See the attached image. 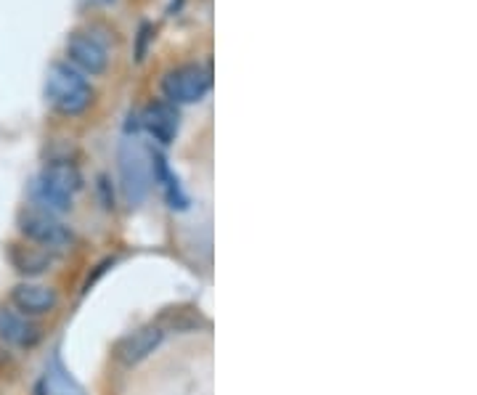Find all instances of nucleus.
<instances>
[{
  "mask_svg": "<svg viewBox=\"0 0 477 395\" xmlns=\"http://www.w3.org/2000/svg\"><path fill=\"white\" fill-rule=\"evenodd\" d=\"M80 189H83V175L78 165L69 160H54L35 178L32 199L37 202L40 210H48L57 215V213L72 210V199Z\"/></svg>",
  "mask_w": 477,
  "mask_h": 395,
  "instance_id": "f257e3e1",
  "label": "nucleus"
},
{
  "mask_svg": "<svg viewBox=\"0 0 477 395\" xmlns=\"http://www.w3.org/2000/svg\"><path fill=\"white\" fill-rule=\"evenodd\" d=\"M46 101L51 109L67 117L83 114L93 101V88L85 80L83 72H78L69 64H51L48 78H46Z\"/></svg>",
  "mask_w": 477,
  "mask_h": 395,
  "instance_id": "f03ea898",
  "label": "nucleus"
},
{
  "mask_svg": "<svg viewBox=\"0 0 477 395\" xmlns=\"http://www.w3.org/2000/svg\"><path fill=\"white\" fill-rule=\"evenodd\" d=\"M19 231L29 244H35L46 253L64 250L72 244V231L61 221H57L54 213L40 210V207H25L19 213Z\"/></svg>",
  "mask_w": 477,
  "mask_h": 395,
  "instance_id": "7ed1b4c3",
  "label": "nucleus"
},
{
  "mask_svg": "<svg viewBox=\"0 0 477 395\" xmlns=\"http://www.w3.org/2000/svg\"><path fill=\"white\" fill-rule=\"evenodd\" d=\"M210 85H213L210 69H204L202 64H181L165 72L162 93L170 104H197L207 96Z\"/></svg>",
  "mask_w": 477,
  "mask_h": 395,
  "instance_id": "20e7f679",
  "label": "nucleus"
},
{
  "mask_svg": "<svg viewBox=\"0 0 477 395\" xmlns=\"http://www.w3.org/2000/svg\"><path fill=\"white\" fill-rule=\"evenodd\" d=\"M119 178H122V192L130 204H139L146 199L151 183V160L139 141H122L119 146Z\"/></svg>",
  "mask_w": 477,
  "mask_h": 395,
  "instance_id": "39448f33",
  "label": "nucleus"
},
{
  "mask_svg": "<svg viewBox=\"0 0 477 395\" xmlns=\"http://www.w3.org/2000/svg\"><path fill=\"white\" fill-rule=\"evenodd\" d=\"M67 57L78 67V72L85 75H104L109 67L107 48L85 32H72L67 37Z\"/></svg>",
  "mask_w": 477,
  "mask_h": 395,
  "instance_id": "423d86ee",
  "label": "nucleus"
},
{
  "mask_svg": "<svg viewBox=\"0 0 477 395\" xmlns=\"http://www.w3.org/2000/svg\"><path fill=\"white\" fill-rule=\"evenodd\" d=\"M165 338V332L160 329V327H140L136 329L133 335H128V338H122L117 342V348H114V359L122 364V367H136L140 361H146L157 348H160V342Z\"/></svg>",
  "mask_w": 477,
  "mask_h": 395,
  "instance_id": "0eeeda50",
  "label": "nucleus"
},
{
  "mask_svg": "<svg viewBox=\"0 0 477 395\" xmlns=\"http://www.w3.org/2000/svg\"><path fill=\"white\" fill-rule=\"evenodd\" d=\"M11 306L22 316L35 318V316H46V313L57 311L58 295L57 289H51L46 284L22 282L11 289Z\"/></svg>",
  "mask_w": 477,
  "mask_h": 395,
  "instance_id": "6e6552de",
  "label": "nucleus"
},
{
  "mask_svg": "<svg viewBox=\"0 0 477 395\" xmlns=\"http://www.w3.org/2000/svg\"><path fill=\"white\" fill-rule=\"evenodd\" d=\"M140 125L154 136V141L168 146L175 139V133H178L181 114L175 109V104H170V101H154L140 114Z\"/></svg>",
  "mask_w": 477,
  "mask_h": 395,
  "instance_id": "1a4fd4ad",
  "label": "nucleus"
},
{
  "mask_svg": "<svg viewBox=\"0 0 477 395\" xmlns=\"http://www.w3.org/2000/svg\"><path fill=\"white\" fill-rule=\"evenodd\" d=\"M0 338L11 342V345H16V348H35L43 338V332L29 316L3 308L0 311Z\"/></svg>",
  "mask_w": 477,
  "mask_h": 395,
  "instance_id": "9d476101",
  "label": "nucleus"
},
{
  "mask_svg": "<svg viewBox=\"0 0 477 395\" xmlns=\"http://www.w3.org/2000/svg\"><path fill=\"white\" fill-rule=\"evenodd\" d=\"M8 260L16 268V274H22L27 279L29 276L46 274L51 268V263H54L51 253H46V250H40L35 244H11L8 247Z\"/></svg>",
  "mask_w": 477,
  "mask_h": 395,
  "instance_id": "9b49d317",
  "label": "nucleus"
},
{
  "mask_svg": "<svg viewBox=\"0 0 477 395\" xmlns=\"http://www.w3.org/2000/svg\"><path fill=\"white\" fill-rule=\"evenodd\" d=\"M149 160H151V175H154V181H160V186H162V192H165V199L170 202V207L183 210L189 199L183 194L178 178L172 175V170L168 168V160H165L160 151H149Z\"/></svg>",
  "mask_w": 477,
  "mask_h": 395,
  "instance_id": "f8f14e48",
  "label": "nucleus"
},
{
  "mask_svg": "<svg viewBox=\"0 0 477 395\" xmlns=\"http://www.w3.org/2000/svg\"><path fill=\"white\" fill-rule=\"evenodd\" d=\"M154 40V27L149 22H143L139 29V43H136V61H143L146 58V51H149V43Z\"/></svg>",
  "mask_w": 477,
  "mask_h": 395,
  "instance_id": "ddd939ff",
  "label": "nucleus"
},
{
  "mask_svg": "<svg viewBox=\"0 0 477 395\" xmlns=\"http://www.w3.org/2000/svg\"><path fill=\"white\" fill-rule=\"evenodd\" d=\"M48 395H83V393H78L72 385L67 388V382H61V379H58V382H51V390H48Z\"/></svg>",
  "mask_w": 477,
  "mask_h": 395,
  "instance_id": "4468645a",
  "label": "nucleus"
},
{
  "mask_svg": "<svg viewBox=\"0 0 477 395\" xmlns=\"http://www.w3.org/2000/svg\"><path fill=\"white\" fill-rule=\"evenodd\" d=\"M114 0H83V5H90V8H101V5H112Z\"/></svg>",
  "mask_w": 477,
  "mask_h": 395,
  "instance_id": "2eb2a0df",
  "label": "nucleus"
}]
</instances>
